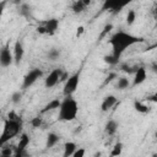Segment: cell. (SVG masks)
I'll list each match as a JSON object with an SVG mask.
<instances>
[{"instance_id":"obj_7","label":"cell","mask_w":157,"mask_h":157,"mask_svg":"<svg viewBox=\"0 0 157 157\" xmlns=\"http://www.w3.org/2000/svg\"><path fill=\"white\" fill-rule=\"evenodd\" d=\"M29 141H31V139H29V136H28V134H26V132H22L21 135H20V140H18V144H17V146L15 147V156L16 157H22V156H27V146L29 145Z\"/></svg>"},{"instance_id":"obj_32","label":"cell","mask_w":157,"mask_h":157,"mask_svg":"<svg viewBox=\"0 0 157 157\" xmlns=\"http://www.w3.org/2000/svg\"><path fill=\"white\" fill-rule=\"evenodd\" d=\"M83 32H85L83 26H78V27H77V29H76V37H77V38H78V37H81V36L83 34Z\"/></svg>"},{"instance_id":"obj_26","label":"cell","mask_w":157,"mask_h":157,"mask_svg":"<svg viewBox=\"0 0 157 157\" xmlns=\"http://www.w3.org/2000/svg\"><path fill=\"white\" fill-rule=\"evenodd\" d=\"M29 124H31L34 129H38V128H40V126L43 125V118H42L40 115H37V117H34V118L31 119Z\"/></svg>"},{"instance_id":"obj_36","label":"cell","mask_w":157,"mask_h":157,"mask_svg":"<svg viewBox=\"0 0 157 157\" xmlns=\"http://www.w3.org/2000/svg\"><path fill=\"white\" fill-rule=\"evenodd\" d=\"M147 101H153V102H156V94H153V96H151V97H147Z\"/></svg>"},{"instance_id":"obj_19","label":"cell","mask_w":157,"mask_h":157,"mask_svg":"<svg viewBox=\"0 0 157 157\" xmlns=\"http://www.w3.org/2000/svg\"><path fill=\"white\" fill-rule=\"evenodd\" d=\"M134 108H135L136 112H139V113H141V114H146V113H150V112H151V107L147 105V104L144 103V102H140V101H136V102L134 103Z\"/></svg>"},{"instance_id":"obj_2","label":"cell","mask_w":157,"mask_h":157,"mask_svg":"<svg viewBox=\"0 0 157 157\" xmlns=\"http://www.w3.org/2000/svg\"><path fill=\"white\" fill-rule=\"evenodd\" d=\"M58 119L61 121H72L78 113V103L72 96H64L58 108Z\"/></svg>"},{"instance_id":"obj_17","label":"cell","mask_w":157,"mask_h":157,"mask_svg":"<svg viewBox=\"0 0 157 157\" xmlns=\"http://www.w3.org/2000/svg\"><path fill=\"white\" fill-rule=\"evenodd\" d=\"M59 141H60V135H58L56 132H49V134L47 135L45 147H47V148H52V147H54Z\"/></svg>"},{"instance_id":"obj_11","label":"cell","mask_w":157,"mask_h":157,"mask_svg":"<svg viewBox=\"0 0 157 157\" xmlns=\"http://www.w3.org/2000/svg\"><path fill=\"white\" fill-rule=\"evenodd\" d=\"M121 2L123 0H104L102 5V11H112L113 13H117L123 10Z\"/></svg>"},{"instance_id":"obj_8","label":"cell","mask_w":157,"mask_h":157,"mask_svg":"<svg viewBox=\"0 0 157 157\" xmlns=\"http://www.w3.org/2000/svg\"><path fill=\"white\" fill-rule=\"evenodd\" d=\"M61 72H63V69H60V67L52 70V71L48 74V76L45 77V80H44V86H45V88H53L54 86H56V85L59 83Z\"/></svg>"},{"instance_id":"obj_24","label":"cell","mask_w":157,"mask_h":157,"mask_svg":"<svg viewBox=\"0 0 157 157\" xmlns=\"http://www.w3.org/2000/svg\"><path fill=\"white\" fill-rule=\"evenodd\" d=\"M103 60H104V63H107L108 65H118V64H119V61H120V59L115 58L112 53H110V54H108V55H105V56L103 58Z\"/></svg>"},{"instance_id":"obj_30","label":"cell","mask_w":157,"mask_h":157,"mask_svg":"<svg viewBox=\"0 0 157 157\" xmlns=\"http://www.w3.org/2000/svg\"><path fill=\"white\" fill-rule=\"evenodd\" d=\"M112 28H113V25H112V23H108V25H105V26H104V29H103V32L101 33V38H102V37H104V36H105V33L110 32V31H112Z\"/></svg>"},{"instance_id":"obj_16","label":"cell","mask_w":157,"mask_h":157,"mask_svg":"<svg viewBox=\"0 0 157 157\" xmlns=\"http://www.w3.org/2000/svg\"><path fill=\"white\" fill-rule=\"evenodd\" d=\"M130 86H131V82H130V80L128 78V76H120V77H118L117 83H115L117 90L124 91V90H128Z\"/></svg>"},{"instance_id":"obj_25","label":"cell","mask_w":157,"mask_h":157,"mask_svg":"<svg viewBox=\"0 0 157 157\" xmlns=\"http://www.w3.org/2000/svg\"><path fill=\"white\" fill-rule=\"evenodd\" d=\"M0 153H1V156H7V157L12 156L15 153V146H6V145H4L1 147Z\"/></svg>"},{"instance_id":"obj_21","label":"cell","mask_w":157,"mask_h":157,"mask_svg":"<svg viewBox=\"0 0 157 157\" xmlns=\"http://www.w3.org/2000/svg\"><path fill=\"white\" fill-rule=\"evenodd\" d=\"M59 105H60V101L59 99H52L49 103H47L45 105H44V108L42 109V113H47V112H49V110H54V109H58L59 108Z\"/></svg>"},{"instance_id":"obj_13","label":"cell","mask_w":157,"mask_h":157,"mask_svg":"<svg viewBox=\"0 0 157 157\" xmlns=\"http://www.w3.org/2000/svg\"><path fill=\"white\" fill-rule=\"evenodd\" d=\"M117 102H118V98H117L115 96H113V94L105 96V97L103 98L102 103H101V109H102V112H108V110H110V109L117 104Z\"/></svg>"},{"instance_id":"obj_22","label":"cell","mask_w":157,"mask_h":157,"mask_svg":"<svg viewBox=\"0 0 157 157\" xmlns=\"http://www.w3.org/2000/svg\"><path fill=\"white\" fill-rule=\"evenodd\" d=\"M60 54H61L60 49H58V48H52V49H49V52L47 53V56H48L49 60H53V61H54V60L59 59Z\"/></svg>"},{"instance_id":"obj_15","label":"cell","mask_w":157,"mask_h":157,"mask_svg":"<svg viewBox=\"0 0 157 157\" xmlns=\"http://www.w3.org/2000/svg\"><path fill=\"white\" fill-rule=\"evenodd\" d=\"M18 13L22 17L29 18L32 16V6L29 4H27V2H21L18 5Z\"/></svg>"},{"instance_id":"obj_4","label":"cell","mask_w":157,"mask_h":157,"mask_svg":"<svg viewBox=\"0 0 157 157\" xmlns=\"http://www.w3.org/2000/svg\"><path fill=\"white\" fill-rule=\"evenodd\" d=\"M80 76H81V71H76L72 75H69V77L64 82V88H63L64 96H72L76 92L80 85Z\"/></svg>"},{"instance_id":"obj_34","label":"cell","mask_w":157,"mask_h":157,"mask_svg":"<svg viewBox=\"0 0 157 157\" xmlns=\"http://www.w3.org/2000/svg\"><path fill=\"white\" fill-rule=\"evenodd\" d=\"M132 1H134V0H123V2H121V7L124 9L125 6H128L129 4H131Z\"/></svg>"},{"instance_id":"obj_28","label":"cell","mask_w":157,"mask_h":157,"mask_svg":"<svg viewBox=\"0 0 157 157\" xmlns=\"http://www.w3.org/2000/svg\"><path fill=\"white\" fill-rule=\"evenodd\" d=\"M21 101H22V92L15 91V92L11 94V102H12L13 104H18Z\"/></svg>"},{"instance_id":"obj_6","label":"cell","mask_w":157,"mask_h":157,"mask_svg":"<svg viewBox=\"0 0 157 157\" xmlns=\"http://www.w3.org/2000/svg\"><path fill=\"white\" fill-rule=\"evenodd\" d=\"M12 64H13V56H12V52L10 49V43H6L0 49V66L9 67Z\"/></svg>"},{"instance_id":"obj_27","label":"cell","mask_w":157,"mask_h":157,"mask_svg":"<svg viewBox=\"0 0 157 157\" xmlns=\"http://www.w3.org/2000/svg\"><path fill=\"white\" fill-rule=\"evenodd\" d=\"M121 152H123V144L121 142H117L114 146H113V148H112V151H110V156H119V155H121Z\"/></svg>"},{"instance_id":"obj_5","label":"cell","mask_w":157,"mask_h":157,"mask_svg":"<svg viewBox=\"0 0 157 157\" xmlns=\"http://www.w3.org/2000/svg\"><path fill=\"white\" fill-rule=\"evenodd\" d=\"M43 76V71L39 69V67H33V69H31L26 75H25V77H23V80H22V90H27V88H29L31 86H33L37 81H38V78H40Z\"/></svg>"},{"instance_id":"obj_29","label":"cell","mask_w":157,"mask_h":157,"mask_svg":"<svg viewBox=\"0 0 157 157\" xmlns=\"http://www.w3.org/2000/svg\"><path fill=\"white\" fill-rule=\"evenodd\" d=\"M85 153H86V150H85V148H82V147H77V148L75 150V152L72 153V156H74V157H83Z\"/></svg>"},{"instance_id":"obj_20","label":"cell","mask_w":157,"mask_h":157,"mask_svg":"<svg viewBox=\"0 0 157 157\" xmlns=\"http://www.w3.org/2000/svg\"><path fill=\"white\" fill-rule=\"evenodd\" d=\"M85 9H86V6L83 5V2H82L81 0H75V1L72 2V5H71V10H72V12L76 13V15L82 13V12L85 11Z\"/></svg>"},{"instance_id":"obj_10","label":"cell","mask_w":157,"mask_h":157,"mask_svg":"<svg viewBox=\"0 0 157 157\" xmlns=\"http://www.w3.org/2000/svg\"><path fill=\"white\" fill-rule=\"evenodd\" d=\"M147 78V71L144 66H137V69L135 70L134 72V78H132V82H131V86L132 87H136L141 83H144Z\"/></svg>"},{"instance_id":"obj_1","label":"cell","mask_w":157,"mask_h":157,"mask_svg":"<svg viewBox=\"0 0 157 157\" xmlns=\"http://www.w3.org/2000/svg\"><path fill=\"white\" fill-rule=\"evenodd\" d=\"M142 40L144 39L141 37L134 36V34L128 33L125 31H118L109 39V44L112 45V54L115 58L120 59L123 53L128 48H130V47H132L137 43H141Z\"/></svg>"},{"instance_id":"obj_31","label":"cell","mask_w":157,"mask_h":157,"mask_svg":"<svg viewBox=\"0 0 157 157\" xmlns=\"http://www.w3.org/2000/svg\"><path fill=\"white\" fill-rule=\"evenodd\" d=\"M6 2H7V0H2V1L0 2V21H1V17H2V12H4V10H5Z\"/></svg>"},{"instance_id":"obj_3","label":"cell","mask_w":157,"mask_h":157,"mask_svg":"<svg viewBox=\"0 0 157 157\" xmlns=\"http://www.w3.org/2000/svg\"><path fill=\"white\" fill-rule=\"evenodd\" d=\"M22 125H23V123H22V119L20 115L13 119L7 118L4 123V128L0 134V147H2L10 140H12L17 135H20L22 131Z\"/></svg>"},{"instance_id":"obj_12","label":"cell","mask_w":157,"mask_h":157,"mask_svg":"<svg viewBox=\"0 0 157 157\" xmlns=\"http://www.w3.org/2000/svg\"><path fill=\"white\" fill-rule=\"evenodd\" d=\"M42 25H43V27H44L45 34H48V36L55 34V33L58 32V29H59V26H60L59 20H56V18H49V20L42 22Z\"/></svg>"},{"instance_id":"obj_14","label":"cell","mask_w":157,"mask_h":157,"mask_svg":"<svg viewBox=\"0 0 157 157\" xmlns=\"http://www.w3.org/2000/svg\"><path fill=\"white\" fill-rule=\"evenodd\" d=\"M118 128H119V123L115 121V120H113V119H110V120H108V121L105 123V125H104V132H105L108 136H113V135H115V132L118 131Z\"/></svg>"},{"instance_id":"obj_18","label":"cell","mask_w":157,"mask_h":157,"mask_svg":"<svg viewBox=\"0 0 157 157\" xmlns=\"http://www.w3.org/2000/svg\"><path fill=\"white\" fill-rule=\"evenodd\" d=\"M77 148V145L74 141H67L64 144V157H70L72 156V153L75 152V150Z\"/></svg>"},{"instance_id":"obj_9","label":"cell","mask_w":157,"mask_h":157,"mask_svg":"<svg viewBox=\"0 0 157 157\" xmlns=\"http://www.w3.org/2000/svg\"><path fill=\"white\" fill-rule=\"evenodd\" d=\"M25 55V48L23 44L20 39H17L13 44V49H12V56H13V64L15 65H20L22 59Z\"/></svg>"},{"instance_id":"obj_23","label":"cell","mask_w":157,"mask_h":157,"mask_svg":"<svg viewBox=\"0 0 157 157\" xmlns=\"http://www.w3.org/2000/svg\"><path fill=\"white\" fill-rule=\"evenodd\" d=\"M136 20V11L135 10H129L128 13H126V17H125V21H126V25L128 26H131Z\"/></svg>"},{"instance_id":"obj_33","label":"cell","mask_w":157,"mask_h":157,"mask_svg":"<svg viewBox=\"0 0 157 157\" xmlns=\"http://www.w3.org/2000/svg\"><path fill=\"white\" fill-rule=\"evenodd\" d=\"M114 77H117V74H114V72H112V74H110L109 76H107V78H105V81H104V85H107L108 82H110V81H112V80H113Z\"/></svg>"},{"instance_id":"obj_35","label":"cell","mask_w":157,"mask_h":157,"mask_svg":"<svg viewBox=\"0 0 157 157\" xmlns=\"http://www.w3.org/2000/svg\"><path fill=\"white\" fill-rule=\"evenodd\" d=\"M81 1L83 2V5H85L86 7H87L88 5H91V2H92V0H81Z\"/></svg>"}]
</instances>
